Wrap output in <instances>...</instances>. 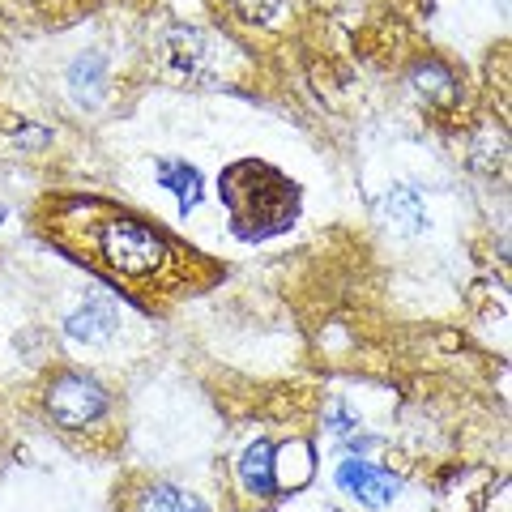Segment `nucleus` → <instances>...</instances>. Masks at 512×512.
<instances>
[{"label": "nucleus", "instance_id": "423d86ee", "mask_svg": "<svg viewBox=\"0 0 512 512\" xmlns=\"http://www.w3.org/2000/svg\"><path fill=\"white\" fill-rule=\"evenodd\" d=\"M116 329H120V316H116V308H111L107 299H86L82 308L64 320V333H69L73 342H86V346L107 342Z\"/></svg>", "mask_w": 512, "mask_h": 512}, {"label": "nucleus", "instance_id": "6e6552de", "mask_svg": "<svg viewBox=\"0 0 512 512\" xmlns=\"http://www.w3.org/2000/svg\"><path fill=\"white\" fill-rule=\"evenodd\" d=\"M380 214H384V222H389L393 231H402V235H419L423 222H427L419 192L406 188V184H393L389 188V197L380 201Z\"/></svg>", "mask_w": 512, "mask_h": 512}, {"label": "nucleus", "instance_id": "ddd939ff", "mask_svg": "<svg viewBox=\"0 0 512 512\" xmlns=\"http://www.w3.org/2000/svg\"><path fill=\"white\" fill-rule=\"evenodd\" d=\"M69 82H73V90H77V99L86 94V86H90V99H94V90L103 86V56H82V60H73V69H69Z\"/></svg>", "mask_w": 512, "mask_h": 512}, {"label": "nucleus", "instance_id": "9d476101", "mask_svg": "<svg viewBox=\"0 0 512 512\" xmlns=\"http://www.w3.org/2000/svg\"><path fill=\"white\" fill-rule=\"evenodd\" d=\"M158 184L175 192V201H180L184 214L201 205V171L180 163V158H163V163H158Z\"/></svg>", "mask_w": 512, "mask_h": 512}, {"label": "nucleus", "instance_id": "f8f14e48", "mask_svg": "<svg viewBox=\"0 0 512 512\" xmlns=\"http://www.w3.org/2000/svg\"><path fill=\"white\" fill-rule=\"evenodd\" d=\"M227 5H231V13H235L239 22H252V26L261 22V26H269L286 9V0H227Z\"/></svg>", "mask_w": 512, "mask_h": 512}, {"label": "nucleus", "instance_id": "f03ea898", "mask_svg": "<svg viewBox=\"0 0 512 512\" xmlns=\"http://www.w3.org/2000/svg\"><path fill=\"white\" fill-rule=\"evenodd\" d=\"M94 239H99V256L107 261V269H116L128 282L158 278L175 265V248L137 218H107L103 227L94 231Z\"/></svg>", "mask_w": 512, "mask_h": 512}, {"label": "nucleus", "instance_id": "9b49d317", "mask_svg": "<svg viewBox=\"0 0 512 512\" xmlns=\"http://www.w3.org/2000/svg\"><path fill=\"white\" fill-rule=\"evenodd\" d=\"M137 512H205L197 495H188L180 487H167V483H158L146 491V500H141Z\"/></svg>", "mask_w": 512, "mask_h": 512}, {"label": "nucleus", "instance_id": "1a4fd4ad", "mask_svg": "<svg viewBox=\"0 0 512 512\" xmlns=\"http://www.w3.org/2000/svg\"><path fill=\"white\" fill-rule=\"evenodd\" d=\"M414 90H419L431 107H453L461 99V86H457L453 69L440 64V60H427V64L414 69Z\"/></svg>", "mask_w": 512, "mask_h": 512}, {"label": "nucleus", "instance_id": "2eb2a0df", "mask_svg": "<svg viewBox=\"0 0 512 512\" xmlns=\"http://www.w3.org/2000/svg\"><path fill=\"white\" fill-rule=\"evenodd\" d=\"M0 222H5V205H0Z\"/></svg>", "mask_w": 512, "mask_h": 512}, {"label": "nucleus", "instance_id": "20e7f679", "mask_svg": "<svg viewBox=\"0 0 512 512\" xmlns=\"http://www.w3.org/2000/svg\"><path fill=\"white\" fill-rule=\"evenodd\" d=\"M43 406H47V414H52L60 427L82 431V427L99 423L107 414V389L99 380L82 376V372H64V376H56L52 384H47Z\"/></svg>", "mask_w": 512, "mask_h": 512}, {"label": "nucleus", "instance_id": "4468645a", "mask_svg": "<svg viewBox=\"0 0 512 512\" xmlns=\"http://www.w3.org/2000/svg\"><path fill=\"white\" fill-rule=\"evenodd\" d=\"M329 423H333V436H342V440H346V436H355V427H359L342 406H333V410H329Z\"/></svg>", "mask_w": 512, "mask_h": 512}, {"label": "nucleus", "instance_id": "f257e3e1", "mask_svg": "<svg viewBox=\"0 0 512 512\" xmlns=\"http://www.w3.org/2000/svg\"><path fill=\"white\" fill-rule=\"evenodd\" d=\"M218 192L227 201L235 235L248 239V244L291 231V222L299 218V188L282 171L256 163V158H239V163L222 171Z\"/></svg>", "mask_w": 512, "mask_h": 512}, {"label": "nucleus", "instance_id": "7ed1b4c3", "mask_svg": "<svg viewBox=\"0 0 512 512\" xmlns=\"http://www.w3.org/2000/svg\"><path fill=\"white\" fill-rule=\"evenodd\" d=\"M167 73L184 86H218L222 73H227V56L231 43L210 35V30L197 26H180L167 35Z\"/></svg>", "mask_w": 512, "mask_h": 512}, {"label": "nucleus", "instance_id": "39448f33", "mask_svg": "<svg viewBox=\"0 0 512 512\" xmlns=\"http://www.w3.org/2000/svg\"><path fill=\"white\" fill-rule=\"evenodd\" d=\"M338 487L346 495H355V500L367 504V508H384V504L397 500L402 478H393L389 470H380V466H367V461H342L338 466Z\"/></svg>", "mask_w": 512, "mask_h": 512}, {"label": "nucleus", "instance_id": "0eeeda50", "mask_svg": "<svg viewBox=\"0 0 512 512\" xmlns=\"http://www.w3.org/2000/svg\"><path fill=\"white\" fill-rule=\"evenodd\" d=\"M239 483H244L252 495H261V500H274L278 495V478H274V444L256 440L244 448V457H239Z\"/></svg>", "mask_w": 512, "mask_h": 512}]
</instances>
